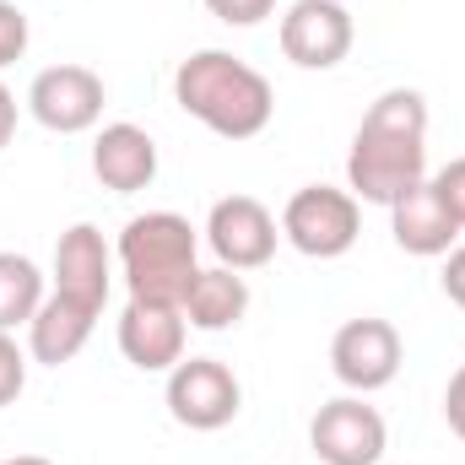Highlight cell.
<instances>
[{"instance_id": "cell-1", "label": "cell", "mask_w": 465, "mask_h": 465, "mask_svg": "<svg viewBox=\"0 0 465 465\" xmlns=\"http://www.w3.org/2000/svg\"><path fill=\"white\" fill-rule=\"evenodd\" d=\"M428 179V98L411 87H390L362 114L347 152V184L368 206H395L406 190Z\"/></svg>"}, {"instance_id": "cell-11", "label": "cell", "mask_w": 465, "mask_h": 465, "mask_svg": "<svg viewBox=\"0 0 465 465\" xmlns=\"http://www.w3.org/2000/svg\"><path fill=\"white\" fill-rule=\"evenodd\" d=\"M184 336H190V320H184L179 303L130 298L124 314H119V351L141 373H173L184 362Z\"/></svg>"}, {"instance_id": "cell-20", "label": "cell", "mask_w": 465, "mask_h": 465, "mask_svg": "<svg viewBox=\"0 0 465 465\" xmlns=\"http://www.w3.org/2000/svg\"><path fill=\"white\" fill-rule=\"evenodd\" d=\"M428 184L439 190L444 212H450V217H455V223L465 228V157H450V163H444V168H439V173H433Z\"/></svg>"}, {"instance_id": "cell-22", "label": "cell", "mask_w": 465, "mask_h": 465, "mask_svg": "<svg viewBox=\"0 0 465 465\" xmlns=\"http://www.w3.org/2000/svg\"><path fill=\"white\" fill-rule=\"evenodd\" d=\"M439 287H444V298H450L455 309H465V243H460V249H450V254H444Z\"/></svg>"}, {"instance_id": "cell-23", "label": "cell", "mask_w": 465, "mask_h": 465, "mask_svg": "<svg viewBox=\"0 0 465 465\" xmlns=\"http://www.w3.org/2000/svg\"><path fill=\"white\" fill-rule=\"evenodd\" d=\"M444 422H450L455 439H465V362L455 368V379H450V390H444Z\"/></svg>"}, {"instance_id": "cell-2", "label": "cell", "mask_w": 465, "mask_h": 465, "mask_svg": "<svg viewBox=\"0 0 465 465\" xmlns=\"http://www.w3.org/2000/svg\"><path fill=\"white\" fill-rule=\"evenodd\" d=\"M173 104L190 119H201L212 135H223V141H254L276 114L271 82L249 60L228 54V49H195L190 60H179Z\"/></svg>"}, {"instance_id": "cell-18", "label": "cell", "mask_w": 465, "mask_h": 465, "mask_svg": "<svg viewBox=\"0 0 465 465\" xmlns=\"http://www.w3.org/2000/svg\"><path fill=\"white\" fill-rule=\"evenodd\" d=\"M27 390V351L11 341V331H0V406H11Z\"/></svg>"}, {"instance_id": "cell-5", "label": "cell", "mask_w": 465, "mask_h": 465, "mask_svg": "<svg viewBox=\"0 0 465 465\" xmlns=\"http://www.w3.org/2000/svg\"><path fill=\"white\" fill-rule=\"evenodd\" d=\"M243 406V384L223 357H184L168 373V417L190 433H217L228 428Z\"/></svg>"}, {"instance_id": "cell-4", "label": "cell", "mask_w": 465, "mask_h": 465, "mask_svg": "<svg viewBox=\"0 0 465 465\" xmlns=\"http://www.w3.org/2000/svg\"><path fill=\"white\" fill-rule=\"evenodd\" d=\"M362 232V201L336 184H303L282 206V238L309 260H341Z\"/></svg>"}, {"instance_id": "cell-8", "label": "cell", "mask_w": 465, "mask_h": 465, "mask_svg": "<svg viewBox=\"0 0 465 465\" xmlns=\"http://www.w3.org/2000/svg\"><path fill=\"white\" fill-rule=\"evenodd\" d=\"M351 11L341 0H292L282 16V54L298 71H336L351 54Z\"/></svg>"}, {"instance_id": "cell-21", "label": "cell", "mask_w": 465, "mask_h": 465, "mask_svg": "<svg viewBox=\"0 0 465 465\" xmlns=\"http://www.w3.org/2000/svg\"><path fill=\"white\" fill-rule=\"evenodd\" d=\"M217 22H228V27H260L271 11H276V0H201Z\"/></svg>"}, {"instance_id": "cell-19", "label": "cell", "mask_w": 465, "mask_h": 465, "mask_svg": "<svg viewBox=\"0 0 465 465\" xmlns=\"http://www.w3.org/2000/svg\"><path fill=\"white\" fill-rule=\"evenodd\" d=\"M27 38H33V33H27V16H22L11 0H0V71L27 54Z\"/></svg>"}, {"instance_id": "cell-7", "label": "cell", "mask_w": 465, "mask_h": 465, "mask_svg": "<svg viewBox=\"0 0 465 465\" xmlns=\"http://www.w3.org/2000/svg\"><path fill=\"white\" fill-rule=\"evenodd\" d=\"M401 331L390 320H347L336 336H331V373L347 384L351 395H373L384 384H395L401 373Z\"/></svg>"}, {"instance_id": "cell-25", "label": "cell", "mask_w": 465, "mask_h": 465, "mask_svg": "<svg viewBox=\"0 0 465 465\" xmlns=\"http://www.w3.org/2000/svg\"><path fill=\"white\" fill-rule=\"evenodd\" d=\"M0 465H54V460H44V455H11V460H0Z\"/></svg>"}, {"instance_id": "cell-13", "label": "cell", "mask_w": 465, "mask_h": 465, "mask_svg": "<svg viewBox=\"0 0 465 465\" xmlns=\"http://www.w3.org/2000/svg\"><path fill=\"white\" fill-rule=\"evenodd\" d=\"M93 173H98V184L114 190V195L146 190V184L157 179V141H152L141 124H130V119L104 124L98 141H93Z\"/></svg>"}, {"instance_id": "cell-14", "label": "cell", "mask_w": 465, "mask_h": 465, "mask_svg": "<svg viewBox=\"0 0 465 465\" xmlns=\"http://www.w3.org/2000/svg\"><path fill=\"white\" fill-rule=\"evenodd\" d=\"M93 331H98V309H87L65 292H49L38 303V314L27 320V357L44 368H60L93 341Z\"/></svg>"}, {"instance_id": "cell-15", "label": "cell", "mask_w": 465, "mask_h": 465, "mask_svg": "<svg viewBox=\"0 0 465 465\" xmlns=\"http://www.w3.org/2000/svg\"><path fill=\"white\" fill-rule=\"evenodd\" d=\"M390 232H395V243H401L406 254H417V260H439V254H450V249H455L460 223L444 212L439 190L422 179L417 190H406V195L390 206Z\"/></svg>"}, {"instance_id": "cell-24", "label": "cell", "mask_w": 465, "mask_h": 465, "mask_svg": "<svg viewBox=\"0 0 465 465\" xmlns=\"http://www.w3.org/2000/svg\"><path fill=\"white\" fill-rule=\"evenodd\" d=\"M11 135H16V93L0 82V152L11 146Z\"/></svg>"}, {"instance_id": "cell-10", "label": "cell", "mask_w": 465, "mask_h": 465, "mask_svg": "<svg viewBox=\"0 0 465 465\" xmlns=\"http://www.w3.org/2000/svg\"><path fill=\"white\" fill-rule=\"evenodd\" d=\"M27 114L54 135H82L104 119V76L87 65H49L27 87Z\"/></svg>"}, {"instance_id": "cell-12", "label": "cell", "mask_w": 465, "mask_h": 465, "mask_svg": "<svg viewBox=\"0 0 465 465\" xmlns=\"http://www.w3.org/2000/svg\"><path fill=\"white\" fill-rule=\"evenodd\" d=\"M109 282H114V249L104 243V232L93 223H76V228L60 232V243H54V292L104 314Z\"/></svg>"}, {"instance_id": "cell-16", "label": "cell", "mask_w": 465, "mask_h": 465, "mask_svg": "<svg viewBox=\"0 0 465 465\" xmlns=\"http://www.w3.org/2000/svg\"><path fill=\"white\" fill-rule=\"evenodd\" d=\"M243 314H249V282H243V271L212 265L184 292V320L195 331H232Z\"/></svg>"}, {"instance_id": "cell-6", "label": "cell", "mask_w": 465, "mask_h": 465, "mask_svg": "<svg viewBox=\"0 0 465 465\" xmlns=\"http://www.w3.org/2000/svg\"><path fill=\"white\" fill-rule=\"evenodd\" d=\"M309 444L325 465H379L390 450V428L379 406H368L362 395H336L314 411Z\"/></svg>"}, {"instance_id": "cell-9", "label": "cell", "mask_w": 465, "mask_h": 465, "mask_svg": "<svg viewBox=\"0 0 465 465\" xmlns=\"http://www.w3.org/2000/svg\"><path fill=\"white\" fill-rule=\"evenodd\" d=\"M206 243H212L217 265H228V271H260V265H271V254L282 243V223L254 195H223L212 206V217H206Z\"/></svg>"}, {"instance_id": "cell-17", "label": "cell", "mask_w": 465, "mask_h": 465, "mask_svg": "<svg viewBox=\"0 0 465 465\" xmlns=\"http://www.w3.org/2000/svg\"><path fill=\"white\" fill-rule=\"evenodd\" d=\"M44 298H49V292H44V271H38L27 254L0 249V331L27 325Z\"/></svg>"}, {"instance_id": "cell-3", "label": "cell", "mask_w": 465, "mask_h": 465, "mask_svg": "<svg viewBox=\"0 0 465 465\" xmlns=\"http://www.w3.org/2000/svg\"><path fill=\"white\" fill-rule=\"evenodd\" d=\"M114 254L130 298H146V303H179L184 309V292L201 276V238L190 228V217H179V212L130 217Z\"/></svg>"}]
</instances>
